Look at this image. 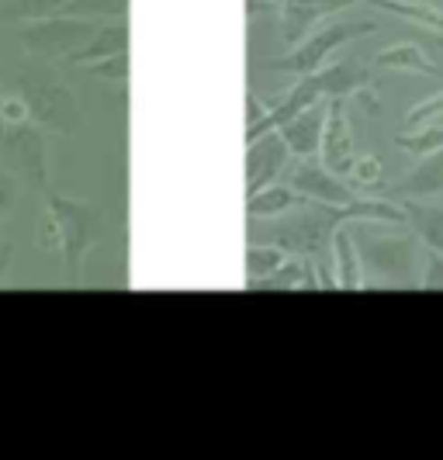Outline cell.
Segmentation results:
<instances>
[{
    "instance_id": "6da1fadb",
    "label": "cell",
    "mask_w": 443,
    "mask_h": 460,
    "mask_svg": "<svg viewBox=\"0 0 443 460\" xmlns=\"http://www.w3.org/2000/svg\"><path fill=\"white\" fill-rule=\"evenodd\" d=\"M7 93L22 97L28 118L35 128L42 132H59V136H73L80 128V104L70 84L46 66V59H31L11 73L7 80Z\"/></svg>"
},
{
    "instance_id": "7a4b0ae2",
    "label": "cell",
    "mask_w": 443,
    "mask_h": 460,
    "mask_svg": "<svg viewBox=\"0 0 443 460\" xmlns=\"http://www.w3.org/2000/svg\"><path fill=\"white\" fill-rule=\"evenodd\" d=\"M46 194V246L59 256L63 274L70 277L73 288H80L84 280V260L97 243V211L87 201L63 198L52 184L42 187Z\"/></svg>"
},
{
    "instance_id": "3957f363",
    "label": "cell",
    "mask_w": 443,
    "mask_h": 460,
    "mask_svg": "<svg viewBox=\"0 0 443 460\" xmlns=\"http://www.w3.org/2000/svg\"><path fill=\"white\" fill-rule=\"evenodd\" d=\"M357 239V253H360V267H364V284L371 280L374 288L388 291V288H402V291H420V239L405 235L402 226L395 232H385L381 222H374L368 235H353Z\"/></svg>"
},
{
    "instance_id": "277c9868",
    "label": "cell",
    "mask_w": 443,
    "mask_h": 460,
    "mask_svg": "<svg viewBox=\"0 0 443 460\" xmlns=\"http://www.w3.org/2000/svg\"><path fill=\"white\" fill-rule=\"evenodd\" d=\"M101 28L97 18H73V14H49L35 22L18 24V39L22 49L31 59H46V63H70L80 49L93 39V31Z\"/></svg>"
},
{
    "instance_id": "5b68a950",
    "label": "cell",
    "mask_w": 443,
    "mask_h": 460,
    "mask_svg": "<svg viewBox=\"0 0 443 460\" xmlns=\"http://www.w3.org/2000/svg\"><path fill=\"white\" fill-rule=\"evenodd\" d=\"M374 31V22H364V18H350V22H332L326 28H312L302 42L280 52L274 59H267L263 69H274V73H295V76H305V73H315L319 66H326L329 56L340 46H347L350 39H364Z\"/></svg>"
},
{
    "instance_id": "8992f818",
    "label": "cell",
    "mask_w": 443,
    "mask_h": 460,
    "mask_svg": "<svg viewBox=\"0 0 443 460\" xmlns=\"http://www.w3.org/2000/svg\"><path fill=\"white\" fill-rule=\"evenodd\" d=\"M284 173H288V184L295 187L302 198L323 201V205H340V208H350L360 201V194H357L343 177H336L332 170H326L323 163H315L312 156H308V160H298L295 166L288 163Z\"/></svg>"
},
{
    "instance_id": "52a82bcc",
    "label": "cell",
    "mask_w": 443,
    "mask_h": 460,
    "mask_svg": "<svg viewBox=\"0 0 443 460\" xmlns=\"http://www.w3.org/2000/svg\"><path fill=\"white\" fill-rule=\"evenodd\" d=\"M315 156L336 177H347L350 173L357 153H353L350 115H347V101L343 97H329L326 125H323V138H319V153Z\"/></svg>"
},
{
    "instance_id": "ba28073f",
    "label": "cell",
    "mask_w": 443,
    "mask_h": 460,
    "mask_svg": "<svg viewBox=\"0 0 443 460\" xmlns=\"http://www.w3.org/2000/svg\"><path fill=\"white\" fill-rule=\"evenodd\" d=\"M288 163H291V149H288V142L278 128L253 138L250 149H246V198L257 194L260 187L274 184L288 170Z\"/></svg>"
},
{
    "instance_id": "9c48e42d",
    "label": "cell",
    "mask_w": 443,
    "mask_h": 460,
    "mask_svg": "<svg viewBox=\"0 0 443 460\" xmlns=\"http://www.w3.org/2000/svg\"><path fill=\"white\" fill-rule=\"evenodd\" d=\"M315 84H319V93L323 97H364L368 101V91L374 84V69L357 63V59H336V63H326V66L315 69ZM371 104V101H368Z\"/></svg>"
},
{
    "instance_id": "30bf717a",
    "label": "cell",
    "mask_w": 443,
    "mask_h": 460,
    "mask_svg": "<svg viewBox=\"0 0 443 460\" xmlns=\"http://www.w3.org/2000/svg\"><path fill=\"white\" fill-rule=\"evenodd\" d=\"M326 108L329 101H315L302 108L295 118H288L278 132L284 136L288 149H291V160H308L319 153V138H323V125H326Z\"/></svg>"
},
{
    "instance_id": "8fae6325",
    "label": "cell",
    "mask_w": 443,
    "mask_h": 460,
    "mask_svg": "<svg viewBox=\"0 0 443 460\" xmlns=\"http://www.w3.org/2000/svg\"><path fill=\"white\" fill-rule=\"evenodd\" d=\"M433 194H443V146L437 153H426L398 184L385 187V198L388 201H398V198H433Z\"/></svg>"
},
{
    "instance_id": "7c38bea8",
    "label": "cell",
    "mask_w": 443,
    "mask_h": 460,
    "mask_svg": "<svg viewBox=\"0 0 443 460\" xmlns=\"http://www.w3.org/2000/svg\"><path fill=\"white\" fill-rule=\"evenodd\" d=\"M405 229L420 239L430 253H443V205H422L420 198H398Z\"/></svg>"
},
{
    "instance_id": "4fadbf2b",
    "label": "cell",
    "mask_w": 443,
    "mask_h": 460,
    "mask_svg": "<svg viewBox=\"0 0 443 460\" xmlns=\"http://www.w3.org/2000/svg\"><path fill=\"white\" fill-rule=\"evenodd\" d=\"M332 280L340 291H364V267H360L350 222H343L332 232Z\"/></svg>"
},
{
    "instance_id": "5bb4252c",
    "label": "cell",
    "mask_w": 443,
    "mask_h": 460,
    "mask_svg": "<svg viewBox=\"0 0 443 460\" xmlns=\"http://www.w3.org/2000/svg\"><path fill=\"white\" fill-rule=\"evenodd\" d=\"M128 49V18H115V22H101V28L93 31V39L87 46L73 56L70 63L84 66V63H93V59H104L111 52H125Z\"/></svg>"
},
{
    "instance_id": "9a60e30c",
    "label": "cell",
    "mask_w": 443,
    "mask_h": 460,
    "mask_svg": "<svg viewBox=\"0 0 443 460\" xmlns=\"http://www.w3.org/2000/svg\"><path fill=\"white\" fill-rule=\"evenodd\" d=\"M302 201V194L291 184H267L260 187L257 194L246 198V218H274V215H284L288 208H295Z\"/></svg>"
},
{
    "instance_id": "2e32d148",
    "label": "cell",
    "mask_w": 443,
    "mask_h": 460,
    "mask_svg": "<svg viewBox=\"0 0 443 460\" xmlns=\"http://www.w3.org/2000/svg\"><path fill=\"white\" fill-rule=\"evenodd\" d=\"M374 69H409V73H420V76H430V66L433 59L422 52V46L416 42H395V46L381 49L374 56Z\"/></svg>"
},
{
    "instance_id": "e0dca14e",
    "label": "cell",
    "mask_w": 443,
    "mask_h": 460,
    "mask_svg": "<svg viewBox=\"0 0 443 460\" xmlns=\"http://www.w3.org/2000/svg\"><path fill=\"white\" fill-rule=\"evenodd\" d=\"M347 184L360 194V198H385V187H388V177H385V163L377 156H357L350 166V173L343 177Z\"/></svg>"
},
{
    "instance_id": "ac0fdd59",
    "label": "cell",
    "mask_w": 443,
    "mask_h": 460,
    "mask_svg": "<svg viewBox=\"0 0 443 460\" xmlns=\"http://www.w3.org/2000/svg\"><path fill=\"white\" fill-rule=\"evenodd\" d=\"M284 256L288 253L270 246V243H250V250H246V288L257 291L260 284L284 263Z\"/></svg>"
},
{
    "instance_id": "d6986e66",
    "label": "cell",
    "mask_w": 443,
    "mask_h": 460,
    "mask_svg": "<svg viewBox=\"0 0 443 460\" xmlns=\"http://www.w3.org/2000/svg\"><path fill=\"white\" fill-rule=\"evenodd\" d=\"M374 4L398 14V18H405V22H416L426 31H443V7L416 4V0H374Z\"/></svg>"
},
{
    "instance_id": "ffe728a7",
    "label": "cell",
    "mask_w": 443,
    "mask_h": 460,
    "mask_svg": "<svg viewBox=\"0 0 443 460\" xmlns=\"http://www.w3.org/2000/svg\"><path fill=\"white\" fill-rule=\"evenodd\" d=\"M395 146L409 156H426V153H437L443 146V121H430L420 128H405L395 136Z\"/></svg>"
},
{
    "instance_id": "44dd1931",
    "label": "cell",
    "mask_w": 443,
    "mask_h": 460,
    "mask_svg": "<svg viewBox=\"0 0 443 460\" xmlns=\"http://www.w3.org/2000/svg\"><path fill=\"white\" fill-rule=\"evenodd\" d=\"M59 14L115 22V18H128V0H66V4L59 7Z\"/></svg>"
},
{
    "instance_id": "7402d4cb",
    "label": "cell",
    "mask_w": 443,
    "mask_h": 460,
    "mask_svg": "<svg viewBox=\"0 0 443 460\" xmlns=\"http://www.w3.org/2000/svg\"><path fill=\"white\" fill-rule=\"evenodd\" d=\"M87 76L93 80H108V84H128V49L125 52H111L104 59H93L84 66Z\"/></svg>"
},
{
    "instance_id": "603a6c76",
    "label": "cell",
    "mask_w": 443,
    "mask_h": 460,
    "mask_svg": "<svg viewBox=\"0 0 443 460\" xmlns=\"http://www.w3.org/2000/svg\"><path fill=\"white\" fill-rule=\"evenodd\" d=\"M430 121H443V91L420 101V104L405 115V128H420V125H430Z\"/></svg>"
},
{
    "instance_id": "cb8c5ba5",
    "label": "cell",
    "mask_w": 443,
    "mask_h": 460,
    "mask_svg": "<svg viewBox=\"0 0 443 460\" xmlns=\"http://www.w3.org/2000/svg\"><path fill=\"white\" fill-rule=\"evenodd\" d=\"M426 253H430V250H426ZM420 288L422 291H443V253H430L422 260Z\"/></svg>"
},
{
    "instance_id": "d4e9b609",
    "label": "cell",
    "mask_w": 443,
    "mask_h": 460,
    "mask_svg": "<svg viewBox=\"0 0 443 460\" xmlns=\"http://www.w3.org/2000/svg\"><path fill=\"white\" fill-rule=\"evenodd\" d=\"M267 4H278V7H315L323 14H332V11H347L357 0H267Z\"/></svg>"
},
{
    "instance_id": "484cf974",
    "label": "cell",
    "mask_w": 443,
    "mask_h": 460,
    "mask_svg": "<svg viewBox=\"0 0 443 460\" xmlns=\"http://www.w3.org/2000/svg\"><path fill=\"white\" fill-rule=\"evenodd\" d=\"M267 115V108H263V104H260V97L253 91L246 93V128H250V125H257L260 118Z\"/></svg>"
},
{
    "instance_id": "4316f807",
    "label": "cell",
    "mask_w": 443,
    "mask_h": 460,
    "mask_svg": "<svg viewBox=\"0 0 443 460\" xmlns=\"http://www.w3.org/2000/svg\"><path fill=\"white\" fill-rule=\"evenodd\" d=\"M11 243H0V280H4V270H7V263H11Z\"/></svg>"
},
{
    "instance_id": "83f0119b",
    "label": "cell",
    "mask_w": 443,
    "mask_h": 460,
    "mask_svg": "<svg viewBox=\"0 0 443 460\" xmlns=\"http://www.w3.org/2000/svg\"><path fill=\"white\" fill-rule=\"evenodd\" d=\"M426 39H430V46H437V49L443 52V35H440V31H430Z\"/></svg>"
},
{
    "instance_id": "f1b7e54d",
    "label": "cell",
    "mask_w": 443,
    "mask_h": 460,
    "mask_svg": "<svg viewBox=\"0 0 443 460\" xmlns=\"http://www.w3.org/2000/svg\"><path fill=\"white\" fill-rule=\"evenodd\" d=\"M416 4H433V7H443V0H416Z\"/></svg>"
},
{
    "instance_id": "f546056e",
    "label": "cell",
    "mask_w": 443,
    "mask_h": 460,
    "mask_svg": "<svg viewBox=\"0 0 443 460\" xmlns=\"http://www.w3.org/2000/svg\"><path fill=\"white\" fill-rule=\"evenodd\" d=\"M0 4H4V0H0Z\"/></svg>"
}]
</instances>
